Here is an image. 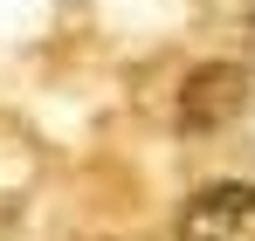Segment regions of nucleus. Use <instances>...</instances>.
<instances>
[{"instance_id": "1", "label": "nucleus", "mask_w": 255, "mask_h": 241, "mask_svg": "<svg viewBox=\"0 0 255 241\" xmlns=\"http://www.w3.org/2000/svg\"><path fill=\"white\" fill-rule=\"evenodd\" d=\"M179 241H255V186L214 179L179 207Z\"/></svg>"}, {"instance_id": "2", "label": "nucleus", "mask_w": 255, "mask_h": 241, "mask_svg": "<svg viewBox=\"0 0 255 241\" xmlns=\"http://www.w3.org/2000/svg\"><path fill=\"white\" fill-rule=\"evenodd\" d=\"M249 104V69L242 62H200L193 76L179 83V124L186 131H214Z\"/></svg>"}]
</instances>
